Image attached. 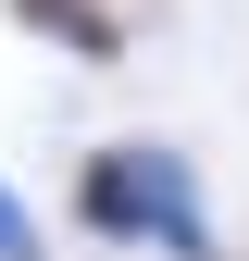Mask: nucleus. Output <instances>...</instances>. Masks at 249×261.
<instances>
[{
	"label": "nucleus",
	"instance_id": "1",
	"mask_svg": "<svg viewBox=\"0 0 249 261\" xmlns=\"http://www.w3.org/2000/svg\"><path fill=\"white\" fill-rule=\"evenodd\" d=\"M75 224L100 249H162V261H212V199L162 137H124L75 162Z\"/></svg>",
	"mask_w": 249,
	"mask_h": 261
},
{
	"label": "nucleus",
	"instance_id": "2",
	"mask_svg": "<svg viewBox=\"0 0 249 261\" xmlns=\"http://www.w3.org/2000/svg\"><path fill=\"white\" fill-rule=\"evenodd\" d=\"M13 25H38V38H62V50H112L124 38L100 0H13Z\"/></svg>",
	"mask_w": 249,
	"mask_h": 261
},
{
	"label": "nucleus",
	"instance_id": "3",
	"mask_svg": "<svg viewBox=\"0 0 249 261\" xmlns=\"http://www.w3.org/2000/svg\"><path fill=\"white\" fill-rule=\"evenodd\" d=\"M0 261H50V237L25 224V199H13V187H0Z\"/></svg>",
	"mask_w": 249,
	"mask_h": 261
}]
</instances>
